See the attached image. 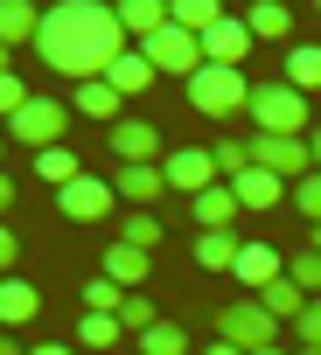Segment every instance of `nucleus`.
I'll use <instances>...</instances> for the list:
<instances>
[{"mask_svg": "<svg viewBox=\"0 0 321 355\" xmlns=\"http://www.w3.org/2000/svg\"><path fill=\"white\" fill-rule=\"evenodd\" d=\"M126 28H119V8H105V0H56V8H42V35H35V56L70 77V84H91L105 77L119 56H126Z\"/></svg>", "mask_w": 321, "mask_h": 355, "instance_id": "1", "label": "nucleus"}, {"mask_svg": "<svg viewBox=\"0 0 321 355\" xmlns=\"http://www.w3.org/2000/svg\"><path fill=\"white\" fill-rule=\"evenodd\" d=\"M182 98H189V112H203V119H238V112H252V77H245V70H224V63H203V70L182 84Z\"/></svg>", "mask_w": 321, "mask_h": 355, "instance_id": "2", "label": "nucleus"}, {"mask_svg": "<svg viewBox=\"0 0 321 355\" xmlns=\"http://www.w3.org/2000/svg\"><path fill=\"white\" fill-rule=\"evenodd\" d=\"M252 132H272V139H307V98L272 77V84H252Z\"/></svg>", "mask_w": 321, "mask_h": 355, "instance_id": "3", "label": "nucleus"}, {"mask_svg": "<svg viewBox=\"0 0 321 355\" xmlns=\"http://www.w3.org/2000/svg\"><path fill=\"white\" fill-rule=\"evenodd\" d=\"M217 341H231V348H245V355H258V348H279L286 341V327L245 293V300H231L224 313H217Z\"/></svg>", "mask_w": 321, "mask_h": 355, "instance_id": "4", "label": "nucleus"}, {"mask_svg": "<svg viewBox=\"0 0 321 355\" xmlns=\"http://www.w3.org/2000/svg\"><path fill=\"white\" fill-rule=\"evenodd\" d=\"M8 132H15V146L49 153V146H63V132H70V105H63V98H28V105L8 119Z\"/></svg>", "mask_w": 321, "mask_h": 355, "instance_id": "5", "label": "nucleus"}, {"mask_svg": "<svg viewBox=\"0 0 321 355\" xmlns=\"http://www.w3.org/2000/svg\"><path fill=\"white\" fill-rule=\"evenodd\" d=\"M105 146H112L119 167H160V160H168V139H160L154 119H119V125L105 132Z\"/></svg>", "mask_w": 321, "mask_h": 355, "instance_id": "6", "label": "nucleus"}, {"mask_svg": "<svg viewBox=\"0 0 321 355\" xmlns=\"http://www.w3.org/2000/svg\"><path fill=\"white\" fill-rule=\"evenodd\" d=\"M160 182H168L175 196H203V189H217L224 174H217V153L210 146H168V160H160Z\"/></svg>", "mask_w": 321, "mask_h": 355, "instance_id": "7", "label": "nucleus"}, {"mask_svg": "<svg viewBox=\"0 0 321 355\" xmlns=\"http://www.w3.org/2000/svg\"><path fill=\"white\" fill-rule=\"evenodd\" d=\"M140 56H147V63H154L160 77H182V84H189V77L203 70V42H196L189 28H175V21L160 28L154 42H140Z\"/></svg>", "mask_w": 321, "mask_h": 355, "instance_id": "8", "label": "nucleus"}, {"mask_svg": "<svg viewBox=\"0 0 321 355\" xmlns=\"http://www.w3.org/2000/svg\"><path fill=\"white\" fill-rule=\"evenodd\" d=\"M56 209H63V223H105L119 209V196H112L105 174H77L70 189H56Z\"/></svg>", "mask_w": 321, "mask_h": 355, "instance_id": "9", "label": "nucleus"}, {"mask_svg": "<svg viewBox=\"0 0 321 355\" xmlns=\"http://www.w3.org/2000/svg\"><path fill=\"white\" fill-rule=\"evenodd\" d=\"M245 56H252V28H245V15H224L210 35H203V63H224V70H245Z\"/></svg>", "mask_w": 321, "mask_h": 355, "instance_id": "10", "label": "nucleus"}, {"mask_svg": "<svg viewBox=\"0 0 321 355\" xmlns=\"http://www.w3.org/2000/svg\"><path fill=\"white\" fill-rule=\"evenodd\" d=\"M231 279H238L245 293H265L272 279H286V258H279L272 244H238V265H231Z\"/></svg>", "mask_w": 321, "mask_h": 355, "instance_id": "11", "label": "nucleus"}, {"mask_svg": "<svg viewBox=\"0 0 321 355\" xmlns=\"http://www.w3.org/2000/svg\"><path fill=\"white\" fill-rule=\"evenodd\" d=\"M168 21H175V15H168V0H119V28H126V42H133V49H140V42H154Z\"/></svg>", "mask_w": 321, "mask_h": 355, "instance_id": "12", "label": "nucleus"}, {"mask_svg": "<svg viewBox=\"0 0 321 355\" xmlns=\"http://www.w3.org/2000/svg\"><path fill=\"white\" fill-rule=\"evenodd\" d=\"M70 112H84V119H98V125L112 132V125H119V112H126V98H119L105 77H91V84H77V91H70Z\"/></svg>", "mask_w": 321, "mask_h": 355, "instance_id": "13", "label": "nucleus"}, {"mask_svg": "<svg viewBox=\"0 0 321 355\" xmlns=\"http://www.w3.org/2000/svg\"><path fill=\"white\" fill-rule=\"evenodd\" d=\"M112 196L133 202V209H147V202L168 196V182H160V167H112Z\"/></svg>", "mask_w": 321, "mask_h": 355, "instance_id": "14", "label": "nucleus"}, {"mask_svg": "<svg viewBox=\"0 0 321 355\" xmlns=\"http://www.w3.org/2000/svg\"><path fill=\"white\" fill-rule=\"evenodd\" d=\"M42 35V8L35 0H0V49H22Z\"/></svg>", "mask_w": 321, "mask_h": 355, "instance_id": "15", "label": "nucleus"}, {"mask_svg": "<svg viewBox=\"0 0 321 355\" xmlns=\"http://www.w3.org/2000/svg\"><path fill=\"white\" fill-rule=\"evenodd\" d=\"M70 341H77V355H112L126 341V327H119V313H84Z\"/></svg>", "mask_w": 321, "mask_h": 355, "instance_id": "16", "label": "nucleus"}, {"mask_svg": "<svg viewBox=\"0 0 321 355\" xmlns=\"http://www.w3.org/2000/svg\"><path fill=\"white\" fill-rule=\"evenodd\" d=\"M42 313V293L28 279H0V327H28Z\"/></svg>", "mask_w": 321, "mask_h": 355, "instance_id": "17", "label": "nucleus"}, {"mask_svg": "<svg viewBox=\"0 0 321 355\" xmlns=\"http://www.w3.org/2000/svg\"><path fill=\"white\" fill-rule=\"evenodd\" d=\"M231 196H238V209H272V202L286 196V182H279V174H265V167H245L238 182H231Z\"/></svg>", "mask_w": 321, "mask_h": 355, "instance_id": "18", "label": "nucleus"}, {"mask_svg": "<svg viewBox=\"0 0 321 355\" xmlns=\"http://www.w3.org/2000/svg\"><path fill=\"white\" fill-rule=\"evenodd\" d=\"M189 216H196L203 230H231V223H238V196H231V182H217V189H203V196L189 202Z\"/></svg>", "mask_w": 321, "mask_h": 355, "instance_id": "19", "label": "nucleus"}, {"mask_svg": "<svg viewBox=\"0 0 321 355\" xmlns=\"http://www.w3.org/2000/svg\"><path fill=\"white\" fill-rule=\"evenodd\" d=\"M154 272V258L147 251H133V244H105V279L112 286H126V293H140V279Z\"/></svg>", "mask_w": 321, "mask_h": 355, "instance_id": "20", "label": "nucleus"}, {"mask_svg": "<svg viewBox=\"0 0 321 355\" xmlns=\"http://www.w3.org/2000/svg\"><path fill=\"white\" fill-rule=\"evenodd\" d=\"M154 77H160V70H154V63H147V56H140V49H126V56H119V63H112V70H105V84H112V91H119V98H140V91H147V84H154Z\"/></svg>", "mask_w": 321, "mask_h": 355, "instance_id": "21", "label": "nucleus"}, {"mask_svg": "<svg viewBox=\"0 0 321 355\" xmlns=\"http://www.w3.org/2000/svg\"><path fill=\"white\" fill-rule=\"evenodd\" d=\"M252 300H258V306H265V313H272L279 327H293V320L307 313V293H300L293 279H272V286H265V293H252Z\"/></svg>", "mask_w": 321, "mask_h": 355, "instance_id": "22", "label": "nucleus"}, {"mask_svg": "<svg viewBox=\"0 0 321 355\" xmlns=\"http://www.w3.org/2000/svg\"><path fill=\"white\" fill-rule=\"evenodd\" d=\"M245 28H252V42H286L293 35V15L279 8V0H258V8H245Z\"/></svg>", "mask_w": 321, "mask_h": 355, "instance_id": "23", "label": "nucleus"}, {"mask_svg": "<svg viewBox=\"0 0 321 355\" xmlns=\"http://www.w3.org/2000/svg\"><path fill=\"white\" fill-rule=\"evenodd\" d=\"M286 84L307 98V91H321V42H293L286 49Z\"/></svg>", "mask_w": 321, "mask_h": 355, "instance_id": "24", "label": "nucleus"}, {"mask_svg": "<svg viewBox=\"0 0 321 355\" xmlns=\"http://www.w3.org/2000/svg\"><path fill=\"white\" fill-rule=\"evenodd\" d=\"M168 15H175V28H189L196 42L224 21V8H217V0H168Z\"/></svg>", "mask_w": 321, "mask_h": 355, "instance_id": "25", "label": "nucleus"}, {"mask_svg": "<svg viewBox=\"0 0 321 355\" xmlns=\"http://www.w3.org/2000/svg\"><path fill=\"white\" fill-rule=\"evenodd\" d=\"M196 265H203V272H231V265H238V237H231V230H203V237H196Z\"/></svg>", "mask_w": 321, "mask_h": 355, "instance_id": "26", "label": "nucleus"}, {"mask_svg": "<svg viewBox=\"0 0 321 355\" xmlns=\"http://www.w3.org/2000/svg\"><path fill=\"white\" fill-rule=\"evenodd\" d=\"M35 174H42L49 189H70L77 174H84V160H77L70 146H49V153H35Z\"/></svg>", "mask_w": 321, "mask_h": 355, "instance_id": "27", "label": "nucleus"}, {"mask_svg": "<svg viewBox=\"0 0 321 355\" xmlns=\"http://www.w3.org/2000/svg\"><path fill=\"white\" fill-rule=\"evenodd\" d=\"M140 355H189V334H182V320H154V327L140 334Z\"/></svg>", "mask_w": 321, "mask_h": 355, "instance_id": "28", "label": "nucleus"}, {"mask_svg": "<svg viewBox=\"0 0 321 355\" xmlns=\"http://www.w3.org/2000/svg\"><path fill=\"white\" fill-rule=\"evenodd\" d=\"M160 237H168V230H160V216H154V209H133L119 244H133V251H147V258H154V251H160Z\"/></svg>", "mask_w": 321, "mask_h": 355, "instance_id": "29", "label": "nucleus"}, {"mask_svg": "<svg viewBox=\"0 0 321 355\" xmlns=\"http://www.w3.org/2000/svg\"><path fill=\"white\" fill-rule=\"evenodd\" d=\"M119 306H126V286H112L105 272L84 279V313H119Z\"/></svg>", "mask_w": 321, "mask_h": 355, "instance_id": "30", "label": "nucleus"}, {"mask_svg": "<svg viewBox=\"0 0 321 355\" xmlns=\"http://www.w3.org/2000/svg\"><path fill=\"white\" fill-rule=\"evenodd\" d=\"M210 153H217V174H224V182H238V174L252 167V146H245V139H217Z\"/></svg>", "mask_w": 321, "mask_h": 355, "instance_id": "31", "label": "nucleus"}, {"mask_svg": "<svg viewBox=\"0 0 321 355\" xmlns=\"http://www.w3.org/2000/svg\"><path fill=\"white\" fill-rule=\"evenodd\" d=\"M154 320H160V313H154V300H147V293H126V306H119V327H126V334H147Z\"/></svg>", "mask_w": 321, "mask_h": 355, "instance_id": "32", "label": "nucleus"}, {"mask_svg": "<svg viewBox=\"0 0 321 355\" xmlns=\"http://www.w3.org/2000/svg\"><path fill=\"white\" fill-rule=\"evenodd\" d=\"M286 279L307 293V300H321V258L314 251H293V265H286Z\"/></svg>", "mask_w": 321, "mask_h": 355, "instance_id": "33", "label": "nucleus"}, {"mask_svg": "<svg viewBox=\"0 0 321 355\" xmlns=\"http://www.w3.org/2000/svg\"><path fill=\"white\" fill-rule=\"evenodd\" d=\"M286 334H293V348H321V300H307V313H300Z\"/></svg>", "mask_w": 321, "mask_h": 355, "instance_id": "34", "label": "nucleus"}, {"mask_svg": "<svg viewBox=\"0 0 321 355\" xmlns=\"http://www.w3.org/2000/svg\"><path fill=\"white\" fill-rule=\"evenodd\" d=\"M293 209L307 223H321V174H307V182H293Z\"/></svg>", "mask_w": 321, "mask_h": 355, "instance_id": "35", "label": "nucleus"}, {"mask_svg": "<svg viewBox=\"0 0 321 355\" xmlns=\"http://www.w3.org/2000/svg\"><path fill=\"white\" fill-rule=\"evenodd\" d=\"M28 98H35V91L22 84V70H8V77H0V112H8V119H15V112H22Z\"/></svg>", "mask_w": 321, "mask_h": 355, "instance_id": "36", "label": "nucleus"}, {"mask_svg": "<svg viewBox=\"0 0 321 355\" xmlns=\"http://www.w3.org/2000/svg\"><path fill=\"white\" fill-rule=\"evenodd\" d=\"M15 258H22V237L15 223H0V279H15Z\"/></svg>", "mask_w": 321, "mask_h": 355, "instance_id": "37", "label": "nucleus"}, {"mask_svg": "<svg viewBox=\"0 0 321 355\" xmlns=\"http://www.w3.org/2000/svg\"><path fill=\"white\" fill-rule=\"evenodd\" d=\"M28 355H77V341H35Z\"/></svg>", "mask_w": 321, "mask_h": 355, "instance_id": "38", "label": "nucleus"}, {"mask_svg": "<svg viewBox=\"0 0 321 355\" xmlns=\"http://www.w3.org/2000/svg\"><path fill=\"white\" fill-rule=\"evenodd\" d=\"M8 216H15V182L0 174V223H8Z\"/></svg>", "mask_w": 321, "mask_h": 355, "instance_id": "39", "label": "nucleus"}, {"mask_svg": "<svg viewBox=\"0 0 321 355\" xmlns=\"http://www.w3.org/2000/svg\"><path fill=\"white\" fill-rule=\"evenodd\" d=\"M203 355H245V348H231V341H210V348H203Z\"/></svg>", "mask_w": 321, "mask_h": 355, "instance_id": "40", "label": "nucleus"}, {"mask_svg": "<svg viewBox=\"0 0 321 355\" xmlns=\"http://www.w3.org/2000/svg\"><path fill=\"white\" fill-rule=\"evenodd\" d=\"M307 251H314V258H321V223H307Z\"/></svg>", "mask_w": 321, "mask_h": 355, "instance_id": "41", "label": "nucleus"}, {"mask_svg": "<svg viewBox=\"0 0 321 355\" xmlns=\"http://www.w3.org/2000/svg\"><path fill=\"white\" fill-rule=\"evenodd\" d=\"M307 146H314V174H321V125H314V132H307Z\"/></svg>", "mask_w": 321, "mask_h": 355, "instance_id": "42", "label": "nucleus"}, {"mask_svg": "<svg viewBox=\"0 0 321 355\" xmlns=\"http://www.w3.org/2000/svg\"><path fill=\"white\" fill-rule=\"evenodd\" d=\"M8 70H15V49H0V77H8Z\"/></svg>", "mask_w": 321, "mask_h": 355, "instance_id": "43", "label": "nucleus"}, {"mask_svg": "<svg viewBox=\"0 0 321 355\" xmlns=\"http://www.w3.org/2000/svg\"><path fill=\"white\" fill-rule=\"evenodd\" d=\"M258 355H293V348H286V341H279V348H258Z\"/></svg>", "mask_w": 321, "mask_h": 355, "instance_id": "44", "label": "nucleus"}, {"mask_svg": "<svg viewBox=\"0 0 321 355\" xmlns=\"http://www.w3.org/2000/svg\"><path fill=\"white\" fill-rule=\"evenodd\" d=\"M293 355H321V348H293Z\"/></svg>", "mask_w": 321, "mask_h": 355, "instance_id": "45", "label": "nucleus"}]
</instances>
